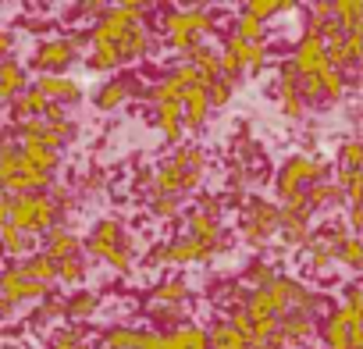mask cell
<instances>
[{"mask_svg": "<svg viewBox=\"0 0 363 349\" xmlns=\"http://www.w3.org/2000/svg\"><path fill=\"white\" fill-rule=\"evenodd\" d=\"M214 33H218V15L211 8H171L160 15V36L174 54H182V61Z\"/></svg>", "mask_w": 363, "mask_h": 349, "instance_id": "cell-3", "label": "cell"}, {"mask_svg": "<svg viewBox=\"0 0 363 349\" xmlns=\"http://www.w3.org/2000/svg\"><path fill=\"white\" fill-rule=\"evenodd\" d=\"M29 282H40V285H54V260L50 257H43V253H29V257H22L18 264H15Z\"/></svg>", "mask_w": 363, "mask_h": 349, "instance_id": "cell-25", "label": "cell"}, {"mask_svg": "<svg viewBox=\"0 0 363 349\" xmlns=\"http://www.w3.org/2000/svg\"><path fill=\"white\" fill-rule=\"evenodd\" d=\"M143 4H118L96 18V26L86 33V43L93 47L86 57L89 72H114L150 54V29L143 26Z\"/></svg>", "mask_w": 363, "mask_h": 349, "instance_id": "cell-1", "label": "cell"}, {"mask_svg": "<svg viewBox=\"0 0 363 349\" xmlns=\"http://www.w3.org/2000/svg\"><path fill=\"white\" fill-rule=\"evenodd\" d=\"M320 342H324V349H363V292H359V285H352L345 292V303L324 317Z\"/></svg>", "mask_w": 363, "mask_h": 349, "instance_id": "cell-4", "label": "cell"}, {"mask_svg": "<svg viewBox=\"0 0 363 349\" xmlns=\"http://www.w3.org/2000/svg\"><path fill=\"white\" fill-rule=\"evenodd\" d=\"M79 349H93V345H89V342H82V345H79Z\"/></svg>", "mask_w": 363, "mask_h": 349, "instance_id": "cell-44", "label": "cell"}, {"mask_svg": "<svg viewBox=\"0 0 363 349\" xmlns=\"http://www.w3.org/2000/svg\"><path fill=\"white\" fill-rule=\"evenodd\" d=\"M11 50H15V33L11 29H0V61H8Z\"/></svg>", "mask_w": 363, "mask_h": 349, "instance_id": "cell-41", "label": "cell"}, {"mask_svg": "<svg viewBox=\"0 0 363 349\" xmlns=\"http://www.w3.org/2000/svg\"><path fill=\"white\" fill-rule=\"evenodd\" d=\"M47 107H50V104H47L33 86H26V89L11 100V125H15V121H36V118L47 114Z\"/></svg>", "mask_w": 363, "mask_h": 349, "instance_id": "cell-19", "label": "cell"}, {"mask_svg": "<svg viewBox=\"0 0 363 349\" xmlns=\"http://www.w3.org/2000/svg\"><path fill=\"white\" fill-rule=\"evenodd\" d=\"M214 257H218V253L207 250L203 243H196V239H189V236H178V239L164 243V246L153 253V264H207V260H214Z\"/></svg>", "mask_w": 363, "mask_h": 349, "instance_id": "cell-11", "label": "cell"}, {"mask_svg": "<svg viewBox=\"0 0 363 349\" xmlns=\"http://www.w3.org/2000/svg\"><path fill=\"white\" fill-rule=\"evenodd\" d=\"M139 335H143V331H135V328H128V324H111V328L100 335V345H104V349H135V345H139Z\"/></svg>", "mask_w": 363, "mask_h": 349, "instance_id": "cell-31", "label": "cell"}, {"mask_svg": "<svg viewBox=\"0 0 363 349\" xmlns=\"http://www.w3.org/2000/svg\"><path fill=\"white\" fill-rule=\"evenodd\" d=\"M22 253H33V236L18 232L15 225H4V228H0V257H11L18 264Z\"/></svg>", "mask_w": 363, "mask_h": 349, "instance_id": "cell-26", "label": "cell"}, {"mask_svg": "<svg viewBox=\"0 0 363 349\" xmlns=\"http://www.w3.org/2000/svg\"><path fill=\"white\" fill-rule=\"evenodd\" d=\"M43 257H50L54 264L57 260H68V257H82V239L75 236V232H68V228H61V225H54L50 232H47V239H43V250H40Z\"/></svg>", "mask_w": 363, "mask_h": 349, "instance_id": "cell-15", "label": "cell"}, {"mask_svg": "<svg viewBox=\"0 0 363 349\" xmlns=\"http://www.w3.org/2000/svg\"><path fill=\"white\" fill-rule=\"evenodd\" d=\"M186 225H189V239H196V243H203L207 250H214V253H221L225 250V225H221V211H211V207H196L189 218H186Z\"/></svg>", "mask_w": 363, "mask_h": 349, "instance_id": "cell-10", "label": "cell"}, {"mask_svg": "<svg viewBox=\"0 0 363 349\" xmlns=\"http://www.w3.org/2000/svg\"><path fill=\"white\" fill-rule=\"evenodd\" d=\"M135 93H139V79L118 75V79H111V82L100 86V93H96V111H118V107H125Z\"/></svg>", "mask_w": 363, "mask_h": 349, "instance_id": "cell-14", "label": "cell"}, {"mask_svg": "<svg viewBox=\"0 0 363 349\" xmlns=\"http://www.w3.org/2000/svg\"><path fill=\"white\" fill-rule=\"evenodd\" d=\"M82 278H86V260H82V257H68V260H57V264H54V282L79 285Z\"/></svg>", "mask_w": 363, "mask_h": 349, "instance_id": "cell-33", "label": "cell"}, {"mask_svg": "<svg viewBox=\"0 0 363 349\" xmlns=\"http://www.w3.org/2000/svg\"><path fill=\"white\" fill-rule=\"evenodd\" d=\"M8 225H15L26 236H47L57 225V207L50 204L47 193H33V196H11V211H8Z\"/></svg>", "mask_w": 363, "mask_h": 349, "instance_id": "cell-7", "label": "cell"}, {"mask_svg": "<svg viewBox=\"0 0 363 349\" xmlns=\"http://www.w3.org/2000/svg\"><path fill=\"white\" fill-rule=\"evenodd\" d=\"M8 211H11V196H4V200H0V228L8 225Z\"/></svg>", "mask_w": 363, "mask_h": 349, "instance_id": "cell-43", "label": "cell"}, {"mask_svg": "<svg viewBox=\"0 0 363 349\" xmlns=\"http://www.w3.org/2000/svg\"><path fill=\"white\" fill-rule=\"evenodd\" d=\"M82 43H86L82 33H79V36H50V40H43V43L36 47L33 68H36L40 75H65V68H72V65L79 61Z\"/></svg>", "mask_w": 363, "mask_h": 349, "instance_id": "cell-8", "label": "cell"}, {"mask_svg": "<svg viewBox=\"0 0 363 349\" xmlns=\"http://www.w3.org/2000/svg\"><path fill=\"white\" fill-rule=\"evenodd\" d=\"M189 296H193V289H189V282H186V278H167V282L153 285V292H150V310L189 306Z\"/></svg>", "mask_w": 363, "mask_h": 349, "instance_id": "cell-16", "label": "cell"}, {"mask_svg": "<svg viewBox=\"0 0 363 349\" xmlns=\"http://www.w3.org/2000/svg\"><path fill=\"white\" fill-rule=\"evenodd\" d=\"M18 157H22L26 167H33V171H40V174H50V179H54V171H57V164H61V153L50 150V146H43V143H26V146H18Z\"/></svg>", "mask_w": 363, "mask_h": 349, "instance_id": "cell-18", "label": "cell"}, {"mask_svg": "<svg viewBox=\"0 0 363 349\" xmlns=\"http://www.w3.org/2000/svg\"><path fill=\"white\" fill-rule=\"evenodd\" d=\"M26 86H29V75H26V68H22L15 57L0 61V100H8V104H11Z\"/></svg>", "mask_w": 363, "mask_h": 349, "instance_id": "cell-21", "label": "cell"}, {"mask_svg": "<svg viewBox=\"0 0 363 349\" xmlns=\"http://www.w3.org/2000/svg\"><path fill=\"white\" fill-rule=\"evenodd\" d=\"M207 349H250L246 338L228 324V321H218L211 331H207Z\"/></svg>", "mask_w": 363, "mask_h": 349, "instance_id": "cell-30", "label": "cell"}, {"mask_svg": "<svg viewBox=\"0 0 363 349\" xmlns=\"http://www.w3.org/2000/svg\"><path fill=\"white\" fill-rule=\"evenodd\" d=\"M86 250H89L93 260H104L107 267H114V271H121V275H125V271L132 267V260H135L132 243H128L121 221H114V218H104V221L93 225V232H89V239H86Z\"/></svg>", "mask_w": 363, "mask_h": 349, "instance_id": "cell-6", "label": "cell"}, {"mask_svg": "<svg viewBox=\"0 0 363 349\" xmlns=\"http://www.w3.org/2000/svg\"><path fill=\"white\" fill-rule=\"evenodd\" d=\"M15 317V306L4 299V296H0V324H4V321H11Z\"/></svg>", "mask_w": 363, "mask_h": 349, "instance_id": "cell-42", "label": "cell"}, {"mask_svg": "<svg viewBox=\"0 0 363 349\" xmlns=\"http://www.w3.org/2000/svg\"><path fill=\"white\" fill-rule=\"evenodd\" d=\"M150 200H153L157 218H178V211H182V200H174V196H150Z\"/></svg>", "mask_w": 363, "mask_h": 349, "instance_id": "cell-38", "label": "cell"}, {"mask_svg": "<svg viewBox=\"0 0 363 349\" xmlns=\"http://www.w3.org/2000/svg\"><path fill=\"white\" fill-rule=\"evenodd\" d=\"M153 121L164 135V143L178 146L182 135H186V128H182V104H164V107H153Z\"/></svg>", "mask_w": 363, "mask_h": 349, "instance_id": "cell-20", "label": "cell"}, {"mask_svg": "<svg viewBox=\"0 0 363 349\" xmlns=\"http://www.w3.org/2000/svg\"><path fill=\"white\" fill-rule=\"evenodd\" d=\"M150 96V107H164V104H182V96H186V86H182L178 79H171L167 72L146 89Z\"/></svg>", "mask_w": 363, "mask_h": 349, "instance_id": "cell-24", "label": "cell"}, {"mask_svg": "<svg viewBox=\"0 0 363 349\" xmlns=\"http://www.w3.org/2000/svg\"><path fill=\"white\" fill-rule=\"evenodd\" d=\"M271 278H278V271H274L271 264L257 260V264H250V267H246V275H242V289H246V292H253V289L267 285Z\"/></svg>", "mask_w": 363, "mask_h": 349, "instance_id": "cell-35", "label": "cell"}, {"mask_svg": "<svg viewBox=\"0 0 363 349\" xmlns=\"http://www.w3.org/2000/svg\"><path fill=\"white\" fill-rule=\"evenodd\" d=\"M33 89H36L47 104H57V107H65V111L82 100V86H79L75 79H68V75H40V79L33 82Z\"/></svg>", "mask_w": 363, "mask_h": 349, "instance_id": "cell-13", "label": "cell"}, {"mask_svg": "<svg viewBox=\"0 0 363 349\" xmlns=\"http://www.w3.org/2000/svg\"><path fill=\"white\" fill-rule=\"evenodd\" d=\"M0 296H4L11 306H18V303L47 299V296H50V289H47V285H40V282H29V278L11 264V267L0 271Z\"/></svg>", "mask_w": 363, "mask_h": 349, "instance_id": "cell-12", "label": "cell"}, {"mask_svg": "<svg viewBox=\"0 0 363 349\" xmlns=\"http://www.w3.org/2000/svg\"><path fill=\"white\" fill-rule=\"evenodd\" d=\"M285 11H296L292 0H253V4L242 8V15L253 18V22H260V26H267L271 18H278V15H285Z\"/></svg>", "mask_w": 363, "mask_h": 349, "instance_id": "cell-27", "label": "cell"}, {"mask_svg": "<svg viewBox=\"0 0 363 349\" xmlns=\"http://www.w3.org/2000/svg\"><path fill=\"white\" fill-rule=\"evenodd\" d=\"M96 306H100V296L89 292V289H79L72 299H65V317L68 321H89L96 314Z\"/></svg>", "mask_w": 363, "mask_h": 349, "instance_id": "cell-29", "label": "cell"}, {"mask_svg": "<svg viewBox=\"0 0 363 349\" xmlns=\"http://www.w3.org/2000/svg\"><path fill=\"white\" fill-rule=\"evenodd\" d=\"M135 349H167V345H164V331H143Z\"/></svg>", "mask_w": 363, "mask_h": 349, "instance_id": "cell-40", "label": "cell"}, {"mask_svg": "<svg viewBox=\"0 0 363 349\" xmlns=\"http://www.w3.org/2000/svg\"><path fill=\"white\" fill-rule=\"evenodd\" d=\"M232 89H235V82H228V79H214L203 93H207V104H211V111L214 107H225L228 100H232Z\"/></svg>", "mask_w": 363, "mask_h": 349, "instance_id": "cell-36", "label": "cell"}, {"mask_svg": "<svg viewBox=\"0 0 363 349\" xmlns=\"http://www.w3.org/2000/svg\"><path fill=\"white\" fill-rule=\"evenodd\" d=\"M22 167V157H18V143L11 139L8 128H0V189H4V182L11 179V174Z\"/></svg>", "mask_w": 363, "mask_h": 349, "instance_id": "cell-28", "label": "cell"}, {"mask_svg": "<svg viewBox=\"0 0 363 349\" xmlns=\"http://www.w3.org/2000/svg\"><path fill=\"white\" fill-rule=\"evenodd\" d=\"M79 345H82V335L79 331H57L47 349H79Z\"/></svg>", "mask_w": 363, "mask_h": 349, "instance_id": "cell-39", "label": "cell"}, {"mask_svg": "<svg viewBox=\"0 0 363 349\" xmlns=\"http://www.w3.org/2000/svg\"><path fill=\"white\" fill-rule=\"evenodd\" d=\"M335 264H345L349 271H356V267L363 264V250H359V239H356V236H345V239L338 243V250H335Z\"/></svg>", "mask_w": 363, "mask_h": 349, "instance_id": "cell-34", "label": "cell"}, {"mask_svg": "<svg viewBox=\"0 0 363 349\" xmlns=\"http://www.w3.org/2000/svg\"><path fill=\"white\" fill-rule=\"evenodd\" d=\"M65 317V299H57V296H50V299H43V306H40V314L33 317L36 324H54V321H61Z\"/></svg>", "mask_w": 363, "mask_h": 349, "instance_id": "cell-37", "label": "cell"}, {"mask_svg": "<svg viewBox=\"0 0 363 349\" xmlns=\"http://www.w3.org/2000/svg\"><path fill=\"white\" fill-rule=\"evenodd\" d=\"M242 236L250 246H264L271 236H278V204L257 196L250 200L246 214H242Z\"/></svg>", "mask_w": 363, "mask_h": 349, "instance_id": "cell-9", "label": "cell"}, {"mask_svg": "<svg viewBox=\"0 0 363 349\" xmlns=\"http://www.w3.org/2000/svg\"><path fill=\"white\" fill-rule=\"evenodd\" d=\"M167 349H207V331L200 324H182L174 331H164Z\"/></svg>", "mask_w": 363, "mask_h": 349, "instance_id": "cell-23", "label": "cell"}, {"mask_svg": "<svg viewBox=\"0 0 363 349\" xmlns=\"http://www.w3.org/2000/svg\"><path fill=\"white\" fill-rule=\"evenodd\" d=\"M211 118V104H207V93L200 86L186 89V96H182V128L186 132H200Z\"/></svg>", "mask_w": 363, "mask_h": 349, "instance_id": "cell-17", "label": "cell"}, {"mask_svg": "<svg viewBox=\"0 0 363 349\" xmlns=\"http://www.w3.org/2000/svg\"><path fill=\"white\" fill-rule=\"evenodd\" d=\"M331 18L342 33H359L363 29V4L359 0H331Z\"/></svg>", "mask_w": 363, "mask_h": 349, "instance_id": "cell-22", "label": "cell"}, {"mask_svg": "<svg viewBox=\"0 0 363 349\" xmlns=\"http://www.w3.org/2000/svg\"><path fill=\"white\" fill-rule=\"evenodd\" d=\"M328 179V160L324 157H313V153H296L289 157L278 174H274V193H278V207L285 204H296L303 196V189H310L313 182H324Z\"/></svg>", "mask_w": 363, "mask_h": 349, "instance_id": "cell-5", "label": "cell"}, {"mask_svg": "<svg viewBox=\"0 0 363 349\" xmlns=\"http://www.w3.org/2000/svg\"><path fill=\"white\" fill-rule=\"evenodd\" d=\"M4 196H8V193H4V189H0V200H4Z\"/></svg>", "mask_w": 363, "mask_h": 349, "instance_id": "cell-45", "label": "cell"}, {"mask_svg": "<svg viewBox=\"0 0 363 349\" xmlns=\"http://www.w3.org/2000/svg\"><path fill=\"white\" fill-rule=\"evenodd\" d=\"M363 164V143L359 139H345L338 150V174H352Z\"/></svg>", "mask_w": 363, "mask_h": 349, "instance_id": "cell-32", "label": "cell"}, {"mask_svg": "<svg viewBox=\"0 0 363 349\" xmlns=\"http://www.w3.org/2000/svg\"><path fill=\"white\" fill-rule=\"evenodd\" d=\"M207 174V153L200 146H174L171 157H164L153 171L150 182V196H174L182 200L186 193H193Z\"/></svg>", "mask_w": 363, "mask_h": 349, "instance_id": "cell-2", "label": "cell"}]
</instances>
